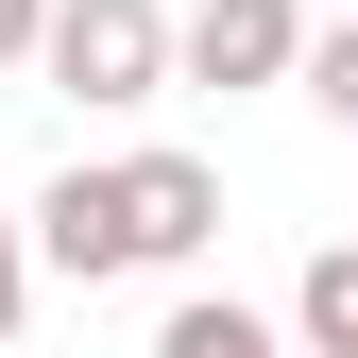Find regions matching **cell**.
Returning <instances> with one entry per match:
<instances>
[{"mask_svg": "<svg viewBox=\"0 0 358 358\" xmlns=\"http://www.w3.org/2000/svg\"><path fill=\"white\" fill-rule=\"evenodd\" d=\"M34 256H52V273H137V205H120V171H52V188H34Z\"/></svg>", "mask_w": 358, "mask_h": 358, "instance_id": "3", "label": "cell"}, {"mask_svg": "<svg viewBox=\"0 0 358 358\" xmlns=\"http://www.w3.org/2000/svg\"><path fill=\"white\" fill-rule=\"evenodd\" d=\"M17 307H34V222H0V341H17Z\"/></svg>", "mask_w": 358, "mask_h": 358, "instance_id": "8", "label": "cell"}, {"mask_svg": "<svg viewBox=\"0 0 358 358\" xmlns=\"http://www.w3.org/2000/svg\"><path fill=\"white\" fill-rule=\"evenodd\" d=\"M52 52V0H0V69H34Z\"/></svg>", "mask_w": 358, "mask_h": 358, "instance_id": "9", "label": "cell"}, {"mask_svg": "<svg viewBox=\"0 0 358 358\" xmlns=\"http://www.w3.org/2000/svg\"><path fill=\"white\" fill-rule=\"evenodd\" d=\"M154 358H307V341H273L256 307H222V290H188V307L154 324Z\"/></svg>", "mask_w": 358, "mask_h": 358, "instance_id": "6", "label": "cell"}, {"mask_svg": "<svg viewBox=\"0 0 358 358\" xmlns=\"http://www.w3.org/2000/svg\"><path fill=\"white\" fill-rule=\"evenodd\" d=\"M120 205H137V273H171V256L222 239V171L205 154H120Z\"/></svg>", "mask_w": 358, "mask_h": 358, "instance_id": "4", "label": "cell"}, {"mask_svg": "<svg viewBox=\"0 0 358 358\" xmlns=\"http://www.w3.org/2000/svg\"><path fill=\"white\" fill-rule=\"evenodd\" d=\"M188 85H307V0H188Z\"/></svg>", "mask_w": 358, "mask_h": 358, "instance_id": "2", "label": "cell"}, {"mask_svg": "<svg viewBox=\"0 0 358 358\" xmlns=\"http://www.w3.org/2000/svg\"><path fill=\"white\" fill-rule=\"evenodd\" d=\"M290 341H307V358H358V239H324V256L290 273Z\"/></svg>", "mask_w": 358, "mask_h": 358, "instance_id": "5", "label": "cell"}, {"mask_svg": "<svg viewBox=\"0 0 358 358\" xmlns=\"http://www.w3.org/2000/svg\"><path fill=\"white\" fill-rule=\"evenodd\" d=\"M34 69H52L85 120H120V103H154V85H188V17H171V0H52V52Z\"/></svg>", "mask_w": 358, "mask_h": 358, "instance_id": "1", "label": "cell"}, {"mask_svg": "<svg viewBox=\"0 0 358 358\" xmlns=\"http://www.w3.org/2000/svg\"><path fill=\"white\" fill-rule=\"evenodd\" d=\"M307 103H324L341 137H358V17H341V34H307Z\"/></svg>", "mask_w": 358, "mask_h": 358, "instance_id": "7", "label": "cell"}]
</instances>
